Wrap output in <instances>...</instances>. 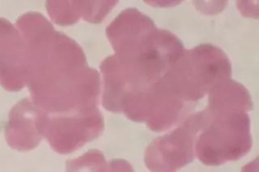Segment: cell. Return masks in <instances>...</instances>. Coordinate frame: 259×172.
Returning <instances> with one entry per match:
<instances>
[{
  "mask_svg": "<svg viewBox=\"0 0 259 172\" xmlns=\"http://www.w3.org/2000/svg\"><path fill=\"white\" fill-rule=\"evenodd\" d=\"M16 28L28 46L26 85L36 107L48 115H70L98 103L99 73L74 40L34 12L21 16Z\"/></svg>",
  "mask_w": 259,
  "mask_h": 172,
  "instance_id": "cell-1",
  "label": "cell"
},
{
  "mask_svg": "<svg viewBox=\"0 0 259 172\" xmlns=\"http://www.w3.org/2000/svg\"><path fill=\"white\" fill-rule=\"evenodd\" d=\"M232 65L221 49L210 44L185 50L161 78L162 85L174 99L190 106L209 94L217 83L230 79Z\"/></svg>",
  "mask_w": 259,
  "mask_h": 172,
  "instance_id": "cell-2",
  "label": "cell"
},
{
  "mask_svg": "<svg viewBox=\"0 0 259 172\" xmlns=\"http://www.w3.org/2000/svg\"><path fill=\"white\" fill-rule=\"evenodd\" d=\"M208 120L197 137L195 154L206 166L237 161L252 148L250 120L241 110L205 108Z\"/></svg>",
  "mask_w": 259,
  "mask_h": 172,
  "instance_id": "cell-3",
  "label": "cell"
},
{
  "mask_svg": "<svg viewBox=\"0 0 259 172\" xmlns=\"http://www.w3.org/2000/svg\"><path fill=\"white\" fill-rule=\"evenodd\" d=\"M208 120L206 110L190 115L169 134L154 140L144 162L151 172H177L192 162L197 137Z\"/></svg>",
  "mask_w": 259,
  "mask_h": 172,
  "instance_id": "cell-4",
  "label": "cell"
},
{
  "mask_svg": "<svg viewBox=\"0 0 259 172\" xmlns=\"http://www.w3.org/2000/svg\"><path fill=\"white\" fill-rule=\"evenodd\" d=\"M39 127L53 150L67 154L98 138L105 123L100 111L87 115L51 117L41 110Z\"/></svg>",
  "mask_w": 259,
  "mask_h": 172,
  "instance_id": "cell-5",
  "label": "cell"
},
{
  "mask_svg": "<svg viewBox=\"0 0 259 172\" xmlns=\"http://www.w3.org/2000/svg\"><path fill=\"white\" fill-rule=\"evenodd\" d=\"M29 59L27 43L17 28L0 17V85L19 91L26 85Z\"/></svg>",
  "mask_w": 259,
  "mask_h": 172,
  "instance_id": "cell-6",
  "label": "cell"
},
{
  "mask_svg": "<svg viewBox=\"0 0 259 172\" xmlns=\"http://www.w3.org/2000/svg\"><path fill=\"white\" fill-rule=\"evenodd\" d=\"M40 114L41 110L28 98L13 106L5 127L8 146L22 152L30 151L38 146L43 138L39 127Z\"/></svg>",
  "mask_w": 259,
  "mask_h": 172,
  "instance_id": "cell-7",
  "label": "cell"
},
{
  "mask_svg": "<svg viewBox=\"0 0 259 172\" xmlns=\"http://www.w3.org/2000/svg\"><path fill=\"white\" fill-rule=\"evenodd\" d=\"M117 4V1H47L51 20L61 26L74 25L79 19L98 24Z\"/></svg>",
  "mask_w": 259,
  "mask_h": 172,
  "instance_id": "cell-8",
  "label": "cell"
},
{
  "mask_svg": "<svg viewBox=\"0 0 259 172\" xmlns=\"http://www.w3.org/2000/svg\"><path fill=\"white\" fill-rule=\"evenodd\" d=\"M212 109H253V102L244 86L232 79H224L209 92L208 105Z\"/></svg>",
  "mask_w": 259,
  "mask_h": 172,
  "instance_id": "cell-9",
  "label": "cell"
},
{
  "mask_svg": "<svg viewBox=\"0 0 259 172\" xmlns=\"http://www.w3.org/2000/svg\"><path fill=\"white\" fill-rule=\"evenodd\" d=\"M106 161L102 152L91 150L83 155L66 162L67 172H104Z\"/></svg>",
  "mask_w": 259,
  "mask_h": 172,
  "instance_id": "cell-10",
  "label": "cell"
},
{
  "mask_svg": "<svg viewBox=\"0 0 259 172\" xmlns=\"http://www.w3.org/2000/svg\"><path fill=\"white\" fill-rule=\"evenodd\" d=\"M104 172H135L132 164L125 159H113L106 165Z\"/></svg>",
  "mask_w": 259,
  "mask_h": 172,
  "instance_id": "cell-11",
  "label": "cell"
}]
</instances>
